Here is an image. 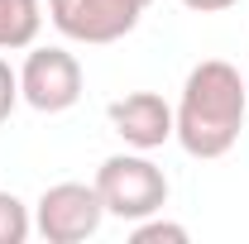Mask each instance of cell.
Segmentation results:
<instances>
[{"label":"cell","mask_w":249,"mask_h":244,"mask_svg":"<svg viewBox=\"0 0 249 244\" xmlns=\"http://www.w3.org/2000/svg\"><path fill=\"white\" fill-rule=\"evenodd\" d=\"M249 82L225 58H201L182 82V101L173 110V139L192 158H225L245 134Z\"/></svg>","instance_id":"1"},{"label":"cell","mask_w":249,"mask_h":244,"mask_svg":"<svg viewBox=\"0 0 249 244\" xmlns=\"http://www.w3.org/2000/svg\"><path fill=\"white\" fill-rule=\"evenodd\" d=\"M96 192L106 201V215L115 220H144V215H158L168 206V177L144 149L134 153H110L101 168H96Z\"/></svg>","instance_id":"2"},{"label":"cell","mask_w":249,"mask_h":244,"mask_svg":"<svg viewBox=\"0 0 249 244\" xmlns=\"http://www.w3.org/2000/svg\"><path fill=\"white\" fill-rule=\"evenodd\" d=\"M106 220V201L96 182H53L34 201V235L48 244H82Z\"/></svg>","instance_id":"3"},{"label":"cell","mask_w":249,"mask_h":244,"mask_svg":"<svg viewBox=\"0 0 249 244\" xmlns=\"http://www.w3.org/2000/svg\"><path fill=\"white\" fill-rule=\"evenodd\" d=\"M19 96L38 115H62L82 101V62L67 48H29V58L19 67Z\"/></svg>","instance_id":"4"},{"label":"cell","mask_w":249,"mask_h":244,"mask_svg":"<svg viewBox=\"0 0 249 244\" xmlns=\"http://www.w3.org/2000/svg\"><path fill=\"white\" fill-rule=\"evenodd\" d=\"M154 0H48V19L72 43H115L134 34Z\"/></svg>","instance_id":"5"},{"label":"cell","mask_w":249,"mask_h":244,"mask_svg":"<svg viewBox=\"0 0 249 244\" xmlns=\"http://www.w3.org/2000/svg\"><path fill=\"white\" fill-rule=\"evenodd\" d=\"M106 115H110V129L120 134L129 149L154 153V149H163L173 139V105L158 91H129L120 101H110Z\"/></svg>","instance_id":"6"},{"label":"cell","mask_w":249,"mask_h":244,"mask_svg":"<svg viewBox=\"0 0 249 244\" xmlns=\"http://www.w3.org/2000/svg\"><path fill=\"white\" fill-rule=\"evenodd\" d=\"M43 29L38 0H0V48H34Z\"/></svg>","instance_id":"7"},{"label":"cell","mask_w":249,"mask_h":244,"mask_svg":"<svg viewBox=\"0 0 249 244\" xmlns=\"http://www.w3.org/2000/svg\"><path fill=\"white\" fill-rule=\"evenodd\" d=\"M34 235V215L15 192H0V244H24Z\"/></svg>","instance_id":"8"},{"label":"cell","mask_w":249,"mask_h":244,"mask_svg":"<svg viewBox=\"0 0 249 244\" xmlns=\"http://www.w3.org/2000/svg\"><path fill=\"white\" fill-rule=\"evenodd\" d=\"M129 244H187V225H173V220L144 215V220H134Z\"/></svg>","instance_id":"9"},{"label":"cell","mask_w":249,"mask_h":244,"mask_svg":"<svg viewBox=\"0 0 249 244\" xmlns=\"http://www.w3.org/2000/svg\"><path fill=\"white\" fill-rule=\"evenodd\" d=\"M19 101H24V96H19V72L0 58V124L15 115V105H19Z\"/></svg>","instance_id":"10"},{"label":"cell","mask_w":249,"mask_h":244,"mask_svg":"<svg viewBox=\"0 0 249 244\" xmlns=\"http://www.w3.org/2000/svg\"><path fill=\"white\" fill-rule=\"evenodd\" d=\"M192 15H220V10H235L240 0H182Z\"/></svg>","instance_id":"11"}]
</instances>
